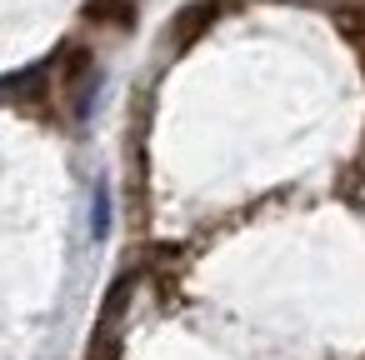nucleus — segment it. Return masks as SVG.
<instances>
[{
  "instance_id": "2",
  "label": "nucleus",
  "mask_w": 365,
  "mask_h": 360,
  "mask_svg": "<svg viewBox=\"0 0 365 360\" xmlns=\"http://www.w3.org/2000/svg\"><path fill=\"white\" fill-rule=\"evenodd\" d=\"M305 6H315V0H305ZM320 6H325V0H320Z\"/></svg>"
},
{
  "instance_id": "1",
  "label": "nucleus",
  "mask_w": 365,
  "mask_h": 360,
  "mask_svg": "<svg viewBox=\"0 0 365 360\" xmlns=\"http://www.w3.org/2000/svg\"><path fill=\"white\" fill-rule=\"evenodd\" d=\"M110 230V195H106V185H96V240Z\"/></svg>"
}]
</instances>
